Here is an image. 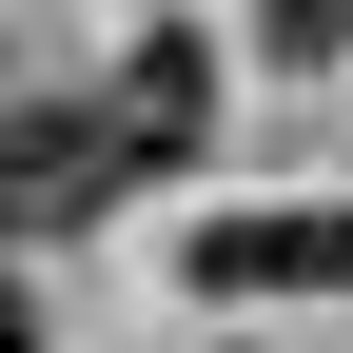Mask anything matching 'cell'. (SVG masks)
Segmentation results:
<instances>
[{
	"label": "cell",
	"instance_id": "obj_1",
	"mask_svg": "<svg viewBox=\"0 0 353 353\" xmlns=\"http://www.w3.org/2000/svg\"><path fill=\"white\" fill-rule=\"evenodd\" d=\"M99 196H118L99 99H20V118H0V236H79Z\"/></svg>",
	"mask_w": 353,
	"mask_h": 353
},
{
	"label": "cell",
	"instance_id": "obj_2",
	"mask_svg": "<svg viewBox=\"0 0 353 353\" xmlns=\"http://www.w3.org/2000/svg\"><path fill=\"white\" fill-rule=\"evenodd\" d=\"M99 138H118V176H176V157L216 138V59H196V39H138L118 99H99Z\"/></svg>",
	"mask_w": 353,
	"mask_h": 353
},
{
	"label": "cell",
	"instance_id": "obj_3",
	"mask_svg": "<svg viewBox=\"0 0 353 353\" xmlns=\"http://www.w3.org/2000/svg\"><path fill=\"white\" fill-rule=\"evenodd\" d=\"M196 275L216 294H353V216H216Z\"/></svg>",
	"mask_w": 353,
	"mask_h": 353
},
{
	"label": "cell",
	"instance_id": "obj_4",
	"mask_svg": "<svg viewBox=\"0 0 353 353\" xmlns=\"http://www.w3.org/2000/svg\"><path fill=\"white\" fill-rule=\"evenodd\" d=\"M255 20H275L294 59H334V39H353V0H255Z\"/></svg>",
	"mask_w": 353,
	"mask_h": 353
}]
</instances>
